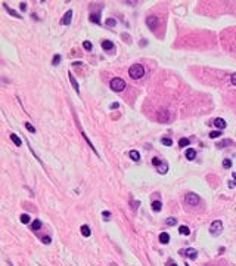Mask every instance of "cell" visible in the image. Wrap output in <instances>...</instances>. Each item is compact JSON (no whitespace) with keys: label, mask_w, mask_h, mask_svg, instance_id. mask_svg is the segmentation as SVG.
<instances>
[{"label":"cell","mask_w":236,"mask_h":266,"mask_svg":"<svg viewBox=\"0 0 236 266\" xmlns=\"http://www.w3.org/2000/svg\"><path fill=\"white\" fill-rule=\"evenodd\" d=\"M128 74H130V77H131V78H134V80L142 78V77L145 76V68H143V65H140V64H134V65H131V66H130V70H128Z\"/></svg>","instance_id":"obj_1"},{"label":"cell","mask_w":236,"mask_h":266,"mask_svg":"<svg viewBox=\"0 0 236 266\" xmlns=\"http://www.w3.org/2000/svg\"><path fill=\"white\" fill-rule=\"evenodd\" d=\"M109 86H111V89H112L114 92H123V90L126 89V81H124L123 78H120V77H115V78L111 80Z\"/></svg>","instance_id":"obj_2"},{"label":"cell","mask_w":236,"mask_h":266,"mask_svg":"<svg viewBox=\"0 0 236 266\" xmlns=\"http://www.w3.org/2000/svg\"><path fill=\"white\" fill-rule=\"evenodd\" d=\"M223 232V222L222 220H214L210 225V234L213 237H218Z\"/></svg>","instance_id":"obj_3"},{"label":"cell","mask_w":236,"mask_h":266,"mask_svg":"<svg viewBox=\"0 0 236 266\" xmlns=\"http://www.w3.org/2000/svg\"><path fill=\"white\" fill-rule=\"evenodd\" d=\"M184 201H186L189 206H198L199 204V195H196L195 192H188L186 197H184Z\"/></svg>","instance_id":"obj_4"},{"label":"cell","mask_w":236,"mask_h":266,"mask_svg":"<svg viewBox=\"0 0 236 266\" xmlns=\"http://www.w3.org/2000/svg\"><path fill=\"white\" fill-rule=\"evenodd\" d=\"M181 256H186V257H190L192 260H195L196 257H198V251L195 250V248H190V247H188V248H183V250H180L179 251Z\"/></svg>","instance_id":"obj_5"},{"label":"cell","mask_w":236,"mask_h":266,"mask_svg":"<svg viewBox=\"0 0 236 266\" xmlns=\"http://www.w3.org/2000/svg\"><path fill=\"white\" fill-rule=\"evenodd\" d=\"M146 25L150 30H155L159 25V21H158V18H155V16H148V18H146Z\"/></svg>","instance_id":"obj_6"},{"label":"cell","mask_w":236,"mask_h":266,"mask_svg":"<svg viewBox=\"0 0 236 266\" xmlns=\"http://www.w3.org/2000/svg\"><path fill=\"white\" fill-rule=\"evenodd\" d=\"M71 19H72V10H66L65 15L62 16V19H61V24L62 25H70Z\"/></svg>","instance_id":"obj_7"},{"label":"cell","mask_w":236,"mask_h":266,"mask_svg":"<svg viewBox=\"0 0 236 266\" xmlns=\"http://www.w3.org/2000/svg\"><path fill=\"white\" fill-rule=\"evenodd\" d=\"M157 118H158L159 123H167L168 120H170V114H168V111H159Z\"/></svg>","instance_id":"obj_8"},{"label":"cell","mask_w":236,"mask_h":266,"mask_svg":"<svg viewBox=\"0 0 236 266\" xmlns=\"http://www.w3.org/2000/svg\"><path fill=\"white\" fill-rule=\"evenodd\" d=\"M213 124H214V127H217V129H226V126H227V123L223 120V118H214V121H213Z\"/></svg>","instance_id":"obj_9"},{"label":"cell","mask_w":236,"mask_h":266,"mask_svg":"<svg viewBox=\"0 0 236 266\" xmlns=\"http://www.w3.org/2000/svg\"><path fill=\"white\" fill-rule=\"evenodd\" d=\"M184 155H186V158L188 160H195V157H196V151L193 148H188L186 149V152H184Z\"/></svg>","instance_id":"obj_10"},{"label":"cell","mask_w":236,"mask_h":266,"mask_svg":"<svg viewBox=\"0 0 236 266\" xmlns=\"http://www.w3.org/2000/svg\"><path fill=\"white\" fill-rule=\"evenodd\" d=\"M168 172V164L165 163V161H161V164L158 166V173H161V175H165Z\"/></svg>","instance_id":"obj_11"},{"label":"cell","mask_w":236,"mask_h":266,"mask_svg":"<svg viewBox=\"0 0 236 266\" xmlns=\"http://www.w3.org/2000/svg\"><path fill=\"white\" fill-rule=\"evenodd\" d=\"M80 231H81L83 237H90V234H92V231H90V228H89L87 225H83V226L80 228Z\"/></svg>","instance_id":"obj_12"},{"label":"cell","mask_w":236,"mask_h":266,"mask_svg":"<svg viewBox=\"0 0 236 266\" xmlns=\"http://www.w3.org/2000/svg\"><path fill=\"white\" fill-rule=\"evenodd\" d=\"M168 241H170V235H168L167 232H162V234L159 235V242L161 244H168Z\"/></svg>","instance_id":"obj_13"},{"label":"cell","mask_w":236,"mask_h":266,"mask_svg":"<svg viewBox=\"0 0 236 266\" xmlns=\"http://www.w3.org/2000/svg\"><path fill=\"white\" fill-rule=\"evenodd\" d=\"M102 47L105 49V51H112V49H114V43L109 42V40H104L102 42Z\"/></svg>","instance_id":"obj_14"},{"label":"cell","mask_w":236,"mask_h":266,"mask_svg":"<svg viewBox=\"0 0 236 266\" xmlns=\"http://www.w3.org/2000/svg\"><path fill=\"white\" fill-rule=\"evenodd\" d=\"M70 81H71V85H72V87L75 89V92L77 93H80V87H78V83H77V80L74 78V76L70 73Z\"/></svg>","instance_id":"obj_15"},{"label":"cell","mask_w":236,"mask_h":266,"mask_svg":"<svg viewBox=\"0 0 236 266\" xmlns=\"http://www.w3.org/2000/svg\"><path fill=\"white\" fill-rule=\"evenodd\" d=\"M10 139H12V142H13L16 146H21V145H22V141L19 139L18 135H13V133H12V135H10Z\"/></svg>","instance_id":"obj_16"},{"label":"cell","mask_w":236,"mask_h":266,"mask_svg":"<svg viewBox=\"0 0 236 266\" xmlns=\"http://www.w3.org/2000/svg\"><path fill=\"white\" fill-rule=\"evenodd\" d=\"M179 232H180L181 235H190V229L188 226H184V225L183 226H179Z\"/></svg>","instance_id":"obj_17"},{"label":"cell","mask_w":236,"mask_h":266,"mask_svg":"<svg viewBox=\"0 0 236 266\" xmlns=\"http://www.w3.org/2000/svg\"><path fill=\"white\" fill-rule=\"evenodd\" d=\"M3 6H5V9H6V10H8V12H9L12 16H15V18H19V19H21V15H19V13H16L15 10H12V9H10V8H9L6 3H3Z\"/></svg>","instance_id":"obj_18"},{"label":"cell","mask_w":236,"mask_h":266,"mask_svg":"<svg viewBox=\"0 0 236 266\" xmlns=\"http://www.w3.org/2000/svg\"><path fill=\"white\" fill-rule=\"evenodd\" d=\"M40 228H41V220L36 219L34 222H32V225H31V229H32V231H39Z\"/></svg>","instance_id":"obj_19"},{"label":"cell","mask_w":236,"mask_h":266,"mask_svg":"<svg viewBox=\"0 0 236 266\" xmlns=\"http://www.w3.org/2000/svg\"><path fill=\"white\" fill-rule=\"evenodd\" d=\"M161 209H162L161 201H154V203H152V210H154V211H161Z\"/></svg>","instance_id":"obj_20"},{"label":"cell","mask_w":236,"mask_h":266,"mask_svg":"<svg viewBox=\"0 0 236 266\" xmlns=\"http://www.w3.org/2000/svg\"><path fill=\"white\" fill-rule=\"evenodd\" d=\"M130 157H131V160H134V161H139L140 160V154L137 152V151H130Z\"/></svg>","instance_id":"obj_21"},{"label":"cell","mask_w":236,"mask_h":266,"mask_svg":"<svg viewBox=\"0 0 236 266\" xmlns=\"http://www.w3.org/2000/svg\"><path fill=\"white\" fill-rule=\"evenodd\" d=\"M90 21L99 25V24H100V19H99V13H96V15H95V13H90Z\"/></svg>","instance_id":"obj_22"},{"label":"cell","mask_w":236,"mask_h":266,"mask_svg":"<svg viewBox=\"0 0 236 266\" xmlns=\"http://www.w3.org/2000/svg\"><path fill=\"white\" fill-rule=\"evenodd\" d=\"M189 143H190V141H189L188 138H183V139H180V141H179V146H180V148H184V146H188Z\"/></svg>","instance_id":"obj_23"},{"label":"cell","mask_w":236,"mask_h":266,"mask_svg":"<svg viewBox=\"0 0 236 266\" xmlns=\"http://www.w3.org/2000/svg\"><path fill=\"white\" fill-rule=\"evenodd\" d=\"M161 142H162V145H167V146H171V145H173V141H171L170 138H162Z\"/></svg>","instance_id":"obj_24"},{"label":"cell","mask_w":236,"mask_h":266,"mask_svg":"<svg viewBox=\"0 0 236 266\" xmlns=\"http://www.w3.org/2000/svg\"><path fill=\"white\" fill-rule=\"evenodd\" d=\"M30 216L28 214H21V222L24 223V225H27V223H30Z\"/></svg>","instance_id":"obj_25"},{"label":"cell","mask_w":236,"mask_h":266,"mask_svg":"<svg viewBox=\"0 0 236 266\" xmlns=\"http://www.w3.org/2000/svg\"><path fill=\"white\" fill-rule=\"evenodd\" d=\"M165 222H167V225H168V226H174V225L177 223V219H176V218H168Z\"/></svg>","instance_id":"obj_26"},{"label":"cell","mask_w":236,"mask_h":266,"mask_svg":"<svg viewBox=\"0 0 236 266\" xmlns=\"http://www.w3.org/2000/svg\"><path fill=\"white\" fill-rule=\"evenodd\" d=\"M218 136H222V132H220V130H215V132H211V133H210V138H211V139H215V138H218Z\"/></svg>","instance_id":"obj_27"},{"label":"cell","mask_w":236,"mask_h":266,"mask_svg":"<svg viewBox=\"0 0 236 266\" xmlns=\"http://www.w3.org/2000/svg\"><path fill=\"white\" fill-rule=\"evenodd\" d=\"M223 167H224V169H230V167H232V160L226 158V160L223 161Z\"/></svg>","instance_id":"obj_28"},{"label":"cell","mask_w":236,"mask_h":266,"mask_svg":"<svg viewBox=\"0 0 236 266\" xmlns=\"http://www.w3.org/2000/svg\"><path fill=\"white\" fill-rule=\"evenodd\" d=\"M25 129H27L28 132H31V133H34V132H36V129H34V126H32L31 123H25Z\"/></svg>","instance_id":"obj_29"},{"label":"cell","mask_w":236,"mask_h":266,"mask_svg":"<svg viewBox=\"0 0 236 266\" xmlns=\"http://www.w3.org/2000/svg\"><path fill=\"white\" fill-rule=\"evenodd\" d=\"M59 62H61V55L58 53V55H55V56H53V61H52V65H58Z\"/></svg>","instance_id":"obj_30"},{"label":"cell","mask_w":236,"mask_h":266,"mask_svg":"<svg viewBox=\"0 0 236 266\" xmlns=\"http://www.w3.org/2000/svg\"><path fill=\"white\" fill-rule=\"evenodd\" d=\"M83 47L86 49V51H92V47H93V46H92V43H90V42H87V40H86V42L83 43Z\"/></svg>","instance_id":"obj_31"},{"label":"cell","mask_w":236,"mask_h":266,"mask_svg":"<svg viewBox=\"0 0 236 266\" xmlns=\"http://www.w3.org/2000/svg\"><path fill=\"white\" fill-rule=\"evenodd\" d=\"M41 241H43L44 244H50V242H52V238L46 235V237H43V238H41Z\"/></svg>","instance_id":"obj_32"},{"label":"cell","mask_w":236,"mask_h":266,"mask_svg":"<svg viewBox=\"0 0 236 266\" xmlns=\"http://www.w3.org/2000/svg\"><path fill=\"white\" fill-rule=\"evenodd\" d=\"M102 216H104V218H105V220H108V219L111 218V213L105 210V211H102Z\"/></svg>","instance_id":"obj_33"},{"label":"cell","mask_w":236,"mask_h":266,"mask_svg":"<svg viewBox=\"0 0 236 266\" xmlns=\"http://www.w3.org/2000/svg\"><path fill=\"white\" fill-rule=\"evenodd\" d=\"M115 24H117V22H115V19H112V18H111V19H106V25H109V27H114Z\"/></svg>","instance_id":"obj_34"},{"label":"cell","mask_w":236,"mask_h":266,"mask_svg":"<svg viewBox=\"0 0 236 266\" xmlns=\"http://www.w3.org/2000/svg\"><path fill=\"white\" fill-rule=\"evenodd\" d=\"M152 164H154V166H157V167H158V166L161 164V160H159V158H152Z\"/></svg>","instance_id":"obj_35"},{"label":"cell","mask_w":236,"mask_h":266,"mask_svg":"<svg viewBox=\"0 0 236 266\" xmlns=\"http://www.w3.org/2000/svg\"><path fill=\"white\" fill-rule=\"evenodd\" d=\"M230 143H232V141H223V142H220V143H218L217 146L220 148V146H223V145H230Z\"/></svg>","instance_id":"obj_36"},{"label":"cell","mask_w":236,"mask_h":266,"mask_svg":"<svg viewBox=\"0 0 236 266\" xmlns=\"http://www.w3.org/2000/svg\"><path fill=\"white\" fill-rule=\"evenodd\" d=\"M230 80H232V85H235V86H236V73H235V74H232Z\"/></svg>","instance_id":"obj_37"},{"label":"cell","mask_w":236,"mask_h":266,"mask_svg":"<svg viewBox=\"0 0 236 266\" xmlns=\"http://www.w3.org/2000/svg\"><path fill=\"white\" fill-rule=\"evenodd\" d=\"M19 9H21L22 12H24V10H27V3H24V2H22V3L19 5Z\"/></svg>","instance_id":"obj_38"},{"label":"cell","mask_w":236,"mask_h":266,"mask_svg":"<svg viewBox=\"0 0 236 266\" xmlns=\"http://www.w3.org/2000/svg\"><path fill=\"white\" fill-rule=\"evenodd\" d=\"M118 107H120V104H118V102H114V104H111L109 108H111V109H115V108H118Z\"/></svg>","instance_id":"obj_39"},{"label":"cell","mask_w":236,"mask_h":266,"mask_svg":"<svg viewBox=\"0 0 236 266\" xmlns=\"http://www.w3.org/2000/svg\"><path fill=\"white\" fill-rule=\"evenodd\" d=\"M232 177H233V182H235V184H236V173H235V172L232 173Z\"/></svg>","instance_id":"obj_40"},{"label":"cell","mask_w":236,"mask_h":266,"mask_svg":"<svg viewBox=\"0 0 236 266\" xmlns=\"http://www.w3.org/2000/svg\"><path fill=\"white\" fill-rule=\"evenodd\" d=\"M168 266H177V265H176L174 262H171V263H170V265H168Z\"/></svg>","instance_id":"obj_41"},{"label":"cell","mask_w":236,"mask_h":266,"mask_svg":"<svg viewBox=\"0 0 236 266\" xmlns=\"http://www.w3.org/2000/svg\"><path fill=\"white\" fill-rule=\"evenodd\" d=\"M184 266H190V265H189V263H186V265H184Z\"/></svg>","instance_id":"obj_42"}]
</instances>
